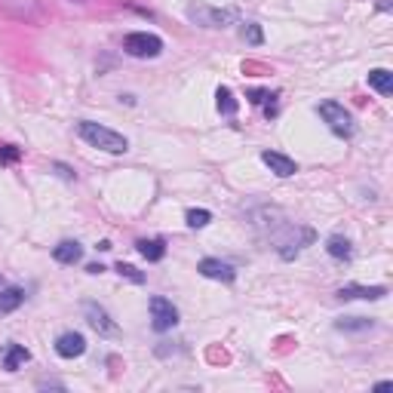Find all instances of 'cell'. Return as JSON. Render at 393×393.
<instances>
[{
    "instance_id": "obj_6",
    "label": "cell",
    "mask_w": 393,
    "mask_h": 393,
    "mask_svg": "<svg viewBox=\"0 0 393 393\" xmlns=\"http://www.w3.org/2000/svg\"><path fill=\"white\" fill-rule=\"evenodd\" d=\"M148 307H151V326H154V332H169V329L179 326V307L169 298L154 295L148 301Z\"/></svg>"
},
{
    "instance_id": "obj_4",
    "label": "cell",
    "mask_w": 393,
    "mask_h": 393,
    "mask_svg": "<svg viewBox=\"0 0 393 393\" xmlns=\"http://www.w3.org/2000/svg\"><path fill=\"white\" fill-rule=\"evenodd\" d=\"M316 111H320V117L326 120V126L338 138H351L353 136V117H351V111H347L344 105H338V101H322Z\"/></svg>"
},
{
    "instance_id": "obj_5",
    "label": "cell",
    "mask_w": 393,
    "mask_h": 393,
    "mask_svg": "<svg viewBox=\"0 0 393 393\" xmlns=\"http://www.w3.org/2000/svg\"><path fill=\"white\" fill-rule=\"evenodd\" d=\"M188 18L196 22L200 28H227L237 22V10H212V6L191 3L188 6Z\"/></svg>"
},
{
    "instance_id": "obj_7",
    "label": "cell",
    "mask_w": 393,
    "mask_h": 393,
    "mask_svg": "<svg viewBox=\"0 0 393 393\" xmlns=\"http://www.w3.org/2000/svg\"><path fill=\"white\" fill-rule=\"evenodd\" d=\"M84 316H86V322H90L92 329H96L99 335H120V329H117V322L111 320V314H107L101 304L96 301H84Z\"/></svg>"
},
{
    "instance_id": "obj_26",
    "label": "cell",
    "mask_w": 393,
    "mask_h": 393,
    "mask_svg": "<svg viewBox=\"0 0 393 393\" xmlns=\"http://www.w3.org/2000/svg\"><path fill=\"white\" fill-rule=\"evenodd\" d=\"M264 117H277V92H270V99L264 101Z\"/></svg>"
},
{
    "instance_id": "obj_3",
    "label": "cell",
    "mask_w": 393,
    "mask_h": 393,
    "mask_svg": "<svg viewBox=\"0 0 393 393\" xmlns=\"http://www.w3.org/2000/svg\"><path fill=\"white\" fill-rule=\"evenodd\" d=\"M123 53L132 59H157L163 53V40L148 31H132L123 37Z\"/></svg>"
},
{
    "instance_id": "obj_13",
    "label": "cell",
    "mask_w": 393,
    "mask_h": 393,
    "mask_svg": "<svg viewBox=\"0 0 393 393\" xmlns=\"http://www.w3.org/2000/svg\"><path fill=\"white\" fill-rule=\"evenodd\" d=\"M31 359V353L25 351L22 344H6L3 347V369L6 372H16L18 366H25Z\"/></svg>"
},
{
    "instance_id": "obj_29",
    "label": "cell",
    "mask_w": 393,
    "mask_h": 393,
    "mask_svg": "<svg viewBox=\"0 0 393 393\" xmlns=\"http://www.w3.org/2000/svg\"><path fill=\"white\" fill-rule=\"evenodd\" d=\"M86 270H90V274H105V268H101V264H90Z\"/></svg>"
},
{
    "instance_id": "obj_1",
    "label": "cell",
    "mask_w": 393,
    "mask_h": 393,
    "mask_svg": "<svg viewBox=\"0 0 393 393\" xmlns=\"http://www.w3.org/2000/svg\"><path fill=\"white\" fill-rule=\"evenodd\" d=\"M77 136L84 138L86 144H92V148H99V151H107V154H126V148H129V142H126L120 132L107 129V126H101V123H92V120H80Z\"/></svg>"
},
{
    "instance_id": "obj_19",
    "label": "cell",
    "mask_w": 393,
    "mask_h": 393,
    "mask_svg": "<svg viewBox=\"0 0 393 393\" xmlns=\"http://www.w3.org/2000/svg\"><path fill=\"white\" fill-rule=\"evenodd\" d=\"M215 99H218V111L225 114V117H233V114H237V99H233V92L227 90V86H218Z\"/></svg>"
},
{
    "instance_id": "obj_11",
    "label": "cell",
    "mask_w": 393,
    "mask_h": 393,
    "mask_svg": "<svg viewBox=\"0 0 393 393\" xmlns=\"http://www.w3.org/2000/svg\"><path fill=\"white\" fill-rule=\"evenodd\" d=\"M262 163H264V166H268L274 175H280V179H289V175L298 173V166H295L292 157L277 154V151H264V154H262Z\"/></svg>"
},
{
    "instance_id": "obj_18",
    "label": "cell",
    "mask_w": 393,
    "mask_h": 393,
    "mask_svg": "<svg viewBox=\"0 0 393 393\" xmlns=\"http://www.w3.org/2000/svg\"><path fill=\"white\" fill-rule=\"evenodd\" d=\"M136 249L142 252V258H148V262H160V258L166 255V243H163V240H138Z\"/></svg>"
},
{
    "instance_id": "obj_25",
    "label": "cell",
    "mask_w": 393,
    "mask_h": 393,
    "mask_svg": "<svg viewBox=\"0 0 393 393\" xmlns=\"http://www.w3.org/2000/svg\"><path fill=\"white\" fill-rule=\"evenodd\" d=\"M246 96H249L252 105H264V101L270 99V92H268V90H249V92H246Z\"/></svg>"
},
{
    "instance_id": "obj_28",
    "label": "cell",
    "mask_w": 393,
    "mask_h": 393,
    "mask_svg": "<svg viewBox=\"0 0 393 393\" xmlns=\"http://www.w3.org/2000/svg\"><path fill=\"white\" fill-rule=\"evenodd\" d=\"M393 388V381H378L375 384V390H390Z\"/></svg>"
},
{
    "instance_id": "obj_14",
    "label": "cell",
    "mask_w": 393,
    "mask_h": 393,
    "mask_svg": "<svg viewBox=\"0 0 393 393\" xmlns=\"http://www.w3.org/2000/svg\"><path fill=\"white\" fill-rule=\"evenodd\" d=\"M326 252L332 258H338V262H347V258L353 255V246L347 237H341V233H332V237L326 240Z\"/></svg>"
},
{
    "instance_id": "obj_23",
    "label": "cell",
    "mask_w": 393,
    "mask_h": 393,
    "mask_svg": "<svg viewBox=\"0 0 393 393\" xmlns=\"http://www.w3.org/2000/svg\"><path fill=\"white\" fill-rule=\"evenodd\" d=\"M117 274L126 277L129 283H136V286H142V283H144V274H142L138 268H132V264H123V262H120V264H117Z\"/></svg>"
},
{
    "instance_id": "obj_20",
    "label": "cell",
    "mask_w": 393,
    "mask_h": 393,
    "mask_svg": "<svg viewBox=\"0 0 393 393\" xmlns=\"http://www.w3.org/2000/svg\"><path fill=\"white\" fill-rule=\"evenodd\" d=\"M185 221H188V227H206L209 221H212V212L209 209H188V215H185Z\"/></svg>"
},
{
    "instance_id": "obj_30",
    "label": "cell",
    "mask_w": 393,
    "mask_h": 393,
    "mask_svg": "<svg viewBox=\"0 0 393 393\" xmlns=\"http://www.w3.org/2000/svg\"><path fill=\"white\" fill-rule=\"evenodd\" d=\"M80 3H84V0H80Z\"/></svg>"
},
{
    "instance_id": "obj_21",
    "label": "cell",
    "mask_w": 393,
    "mask_h": 393,
    "mask_svg": "<svg viewBox=\"0 0 393 393\" xmlns=\"http://www.w3.org/2000/svg\"><path fill=\"white\" fill-rule=\"evenodd\" d=\"M243 40L252 43V47H262V40H264L262 25H258V22H246V25H243Z\"/></svg>"
},
{
    "instance_id": "obj_17",
    "label": "cell",
    "mask_w": 393,
    "mask_h": 393,
    "mask_svg": "<svg viewBox=\"0 0 393 393\" xmlns=\"http://www.w3.org/2000/svg\"><path fill=\"white\" fill-rule=\"evenodd\" d=\"M372 326H375V320H366V316H341V320H335L338 332H369Z\"/></svg>"
},
{
    "instance_id": "obj_16",
    "label": "cell",
    "mask_w": 393,
    "mask_h": 393,
    "mask_svg": "<svg viewBox=\"0 0 393 393\" xmlns=\"http://www.w3.org/2000/svg\"><path fill=\"white\" fill-rule=\"evenodd\" d=\"M22 301H25V289H18V286L0 289V316H3V314H12V310H16Z\"/></svg>"
},
{
    "instance_id": "obj_12",
    "label": "cell",
    "mask_w": 393,
    "mask_h": 393,
    "mask_svg": "<svg viewBox=\"0 0 393 393\" xmlns=\"http://www.w3.org/2000/svg\"><path fill=\"white\" fill-rule=\"evenodd\" d=\"M53 258L59 264H77L80 258H84V246H80L77 240H62V243L53 249Z\"/></svg>"
},
{
    "instance_id": "obj_24",
    "label": "cell",
    "mask_w": 393,
    "mask_h": 393,
    "mask_svg": "<svg viewBox=\"0 0 393 393\" xmlns=\"http://www.w3.org/2000/svg\"><path fill=\"white\" fill-rule=\"evenodd\" d=\"M53 173H59V175H62V179H65V181H74V179H77V173H74L71 166H65V163H59V160L53 163Z\"/></svg>"
},
{
    "instance_id": "obj_27",
    "label": "cell",
    "mask_w": 393,
    "mask_h": 393,
    "mask_svg": "<svg viewBox=\"0 0 393 393\" xmlns=\"http://www.w3.org/2000/svg\"><path fill=\"white\" fill-rule=\"evenodd\" d=\"M37 388H55V390H62V384L59 381H40Z\"/></svg>"
},
{
    "instance_id": "obj_2",
    "label": "cell",
    "mask_w": 393,
    "mask_h": 393,
    "mask_svg": "<svg viewBox=\"0 0 393 393\" xmlns=\"http://www.w3.org/2000/svg\"><path fill=\"white\" fill-rule=\"evenodd\" d=\"M316 240V233L310 231V227H292V225H283L280 231L274 233V243H277V255L283 258V262H292L298 252L304 249V246H310Z\"/></svg>"
},
{
    "instance_id": "obj_22",
    "label": "cell",
    "mask_w": 393,
    "mask_h": 393,
    "mask_svg": "<svg viewBox=\"0 0 393 393\" xmlns=\"http://www.w3.org/2000/svg\"><path fill=\"white\" fill-rule=\"evenodd\" d=\"M22 160V148L16 144H0V166H10V163Z\"/></svg>"
},
{
    "instance_id": "obj_10",
    "label": "cell",
    "mask_w": 393,
    "mask_h": 393,
    "mask_svg": "<svg viewBox=\"0 0 393 393\" xmlns=\"http://www.w3.org/2000/svg\"><path fill=\"white\" fill-rule=\"evenodd\" d=\"M388 295L384 286H357V283H347V286L338 289V298L341 301H353V298H363V301H381Z\"/></svg>"
},
{
    "instance_id": "obj_15",
    "label": "cell",
    "mask_w": 393,
    "mask_h": 393,
    "mask_svg": "<svg viewBox=\"0 0 393 393\" xmlns=\"http://www.w3.org/2000/svg\"><path fill=\"white\" fill-rule=\"evenodd\" d=\"M369 86L375 92H381V96H390L393 92V74L388 68H375V71H369Z\"/></svg>"
},
{
    "instance_id": "obj_9",
    "label": "cell",
    "mask_w": 393,
    "mask_h": 393,
    "mask_svg": "<svg viewBox=\"0 0 393 393\" xmlns=\"http://www.w3.org/2000/svg\"><path fill=\"white\" fill-rule=\"evenodd\" d=\"M196 270H200L203 277H209V280H221V283H233V277H237L233 264L221 262V258H203V262L196 264Z\"/></svg>"
},
{
    "instance_id": "obj_8",
    "label": "cell",
    "mask_w": 393,
    "mask_h": 393,
    "mask_svg": "<svg viewBox=\"0 0 393 393\" xmlns=\"http://www.w3.org/2000/svg\"><path fill=\"white\" fill-rule=\"evenodd\" d=\"M84 351H86V338L80 332H62L59 338H55V353H59L62 359L84 357Z\"/></svg>"
}]
</instances>
